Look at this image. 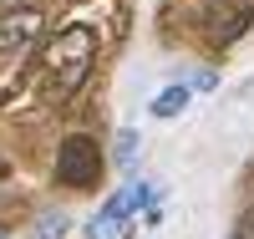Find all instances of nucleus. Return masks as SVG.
<instances>
[{"label":"nucleus","mask_w":254,"mask_h":239,"mask_svg":"<svg viewBox=\"0 0 254 239\" xmlns=\"http://www.w3.org/2000/svg\"><path fill=\"white\" fill-rule=\"evenodd\" d=\"M41 10L36 5H20V10H5L0 15V56H10V51H26L31 41L41 36Z\"/></svg>","instance_id":"5"},{"label":"nucleus","mask_w":254,"mask_h":239,"mask_svg":"<svg viewBox=\"0 0 254 239\" xmlns=\"http://www.w3.org/2000/svg\"><path fill=\"white\" fill-rule=\"evenodd\" d=\"M234 239H254V209L239 214V224H234Z\"/></svg>","instance_id":"8"},{"label":"nucleus","mask_w":254,"mask_h":239,"mask_svg":"<svg viewBox=\"0 0 254 239\" xmlns=\"http://www.w3.org/2000/svg\"><path fill=\"white\" fill-rule=\"evenodd\" d=\"M132 148H137V133H122V138H117V158L132 163Z\"/></svg>","instance_id":"9"},{"label":"nucleus","mask_w":254,"mask_h":239,"mask_svg":"<svg viewBox=\"0 0 254 239\" xmlns=\"http://www.w3.org/2000/svg\"><path fill=\"white\" fill-rule=\"evenodd\" d=\"M97 178H102V148H97L87 133L61 138V148H56V183H66V188H92Z\"/></svg>","instance_id":"3"},{"label":"nucleus","mask_w":254,"mask_h":239,"mask_svg":"<svg viewBox=\"0 0 254 239\" xmlns=\"http://www.w3.org/2000/svg\"><path fill=\"white\" fill-rule=\"evenodd\" d=\"M249 26H254V0H214L203 15V31L214 46H234L239 36H249Z\"/></svg>","instance_id":"4"},{"label":"nucleus","mask_w":254,"mask_h":239,"mask_svg":"<svg viewBox=\"0 0 254 239\" xmlns=\"http://www.w3.org/2000/svg\"><path fill=\"white\" fill-rule=\"evenodd\" d=\"M92 56H97V36L87 26H71V31H61L51 46H46V92L61 102V97H71L81 81H87L92 72Z\"/></svg>","instance_id":"1"},{"label":"nucleus","mask_w":254,"mask_h":239,"mask_svg":"<svg viewBox=\"0 0 254 239\" xmlns=\"http://www.w3.org/2000/svg\"><path fill=\"white\" fill-rule=\"evenodd\" d=\"M61 234H66V214L61 209H51V214L36 219V239H61Z\"/></svg>","instance_id":"7"},{"label":"nucleus","mask_w":254,"mask_h":239,"mask_svg":"<svg viewBox=\"0 0 254 239\" xmlns=\"http://www.w3.org/2000/svg\"><path fill=\"white\" fill-rule=\"evenodd\" d=\"M5 234H10V229H5V224H0V239H5Z\"/></svg>","instance_id":"10"},{"label":"nucleus","mask_w":254,"mask_h":239,"mask_svg":"<svg viewBox=\"0 0 254 239\" xmlns=\"http://www.w3.org/2000/svg\"><path fill=\"white\" fill-rule=\"evenodd\" d=\"M183 107H188V86H168L153 97V117H178Z\"/></svg>","instance_id":"6"},{"label":"nucleus","mask_w":254,"mask_h":239,"mask_svg":"<svg viewBox=\"0 0 254 239\" xmlns=\"http://www.w3.org/2000/svg\"><path fill=\"white\" fill-rule=\"evenodd\" d=\"M137 209H147L158 219V193H153V183H127L117 199H107L92 219H87V239H132V214Z\"/></svg>","instance_id":"2"}]
</instances>
